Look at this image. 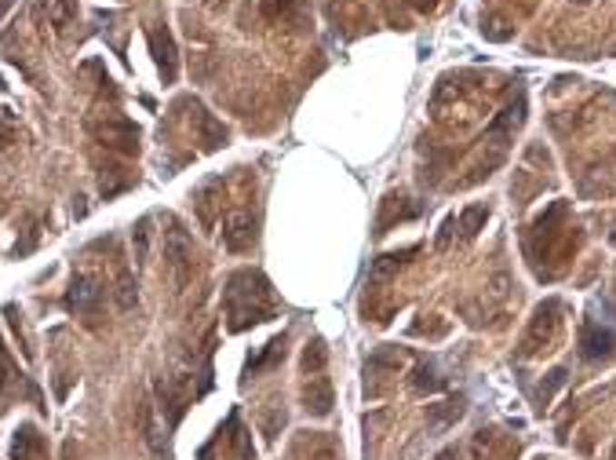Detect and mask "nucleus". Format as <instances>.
<instances>
[{
  "label": "nucleus",
  "mask_w": 616,
  "mask_h": 460,
  "mask_svg": "<svg viewBox=\"0 0 616 460\" xmlns=\"http://www.w3.org/2000/svg\"><path fill=\"white\" fill-rule=\"evenodd\" d=\"M223 311H226V329L244 333L259 322H270L277 315V293L259 271H233L223 289Z\"/></svg>",
  "instance_id": "obj_1"
},
{
  "label": "nucleus",
  "mask_w": 616,
  "mask_h": 460,
  "mask_svg": "<svg viewBox=\"0 0 616 460\" xmlns=\"http://www.w3.org/2000/svg\"><path fill=\"white\" fill-rule=\"evenodd\" d=\"M561 300H547V304H540L536 307V315H532V322H529V333H525V340H522V358H532V355H540V351H551V344L558 340V333H561Z\"/></svg>",
  "instance_id": "obj_2"
},
{
  "label": "nucleus",
  "mask_w": 616,
  "mask_h": 460,
  "mask_svg": "<svg viewBox=\"0 0 616 460\" xmlns=\"http://www.w3.org/2000/svg\"><path fill=\"white\" fill-rule=\"evenodd\" d=\"M164 264H168L175 289H183L194 275V242L175 219H168V230H164Z\"/></svg>",
  "instance_id": "obj_3"
},
{
  "label": "nucleus",
  "mask_w": 616,
  "mask_h": 460,
  "mask_svg": "<svg viewBox=\"0 0 616 460\" xmlns=\"http://www.w3.org/2000/svg\"><path fill=\"white\" fill-rule=\"evenodd\" d=\"M103 300H106V285L95 278V275H74L66 296H63V307L70 315H81V318H95L103 311Z\"/></svg>",
  "instance_id": "obj_4"
},
{
  "label": "nucleus",
  "mask_w": 616,
  "mask_h": 460,
  "mask_svg": "<svg viewBox=\"0 0 616 460\" xmlns=\"http://www.w3.org/2000/svg\"><path fill=\"white\" fill-rule=\"evenodd\" d=\"M92 132H95V139H99L103 146H110V150H117V154H124V157H135V154H139V128H135L132 121H124V117L95 121Z\"/></svg>",
  "instance_id": "obj_5"
},
{
  "label": "nucleus",
  "mask_w": 616,
  "mask_h": 460,
  "mask_svg": "<svg viewBox=\"0 0 616 460\" xmlns=\"http://www.w3.org/2000/svg\"><path fill=\"white\" fill-rule=\"evenodd\" d=\"M580 358L583 362H609L616 358V329L598 325V322H583L580 325Z\"/></svg>",
  "instance_id": "obj_6"
},
{
  "label": "nucleus",
  "mask_w": 616,
  "mask_h": 460,
  "mask_svg": "<svg viewBox=\"0 0 616 460\" xmlns=\"http://www.w3.org/2000/svg\"><path fill=\"white\" fill-rule=\"evenodd\" d=\"M146 41H150V52H154V63H157L164 85H172L179 77V52H175V41H172L168 26H150Z\"/></svg>",
  "instance_id": "obj_7"
},
{
  "label": "nucleus",
  "mask_w": 616,
  "mask_h": 460,
  "mask_svg": "<svg viewBox=\"0 0 616 460\" xmlns=\"http://www.w3.org/2000/svg\"><path fill=\"white\" fill-rule=\"evenodd\" d=\"M223 245H226L230 253H248V249L255 245V215H252L248 208L230 212V215L223 219Z\"/></svg>",
  "instance_id": "obj_8"
},
{
  "label": "nucleus",
  "mask_w": 616,
  "mask_h": 460,
  "mask_svg": "<svg viewBox=\"0 0 616 460\" xmlns=\"http://www.w3.org/2000/svg\"><path fill=\"white\" fill-rule=\"evenodd\" d=\"M8 456L12 460H45L48 456V442H45V435L34 424H19L15 435H12Z\"/></svg>",
  "instance_id": "obj_9"
},
{
  "label": "nucleus",
  "mask_w": 616,
  "mask_h": 460,
  "mask_svg": "<svg viewBox=\"0 0 616 460\" xmlns=\"http://www.w3.org/2000/svg\"><path fill=\"white\" fill-rule=\"evenodd\" d=\"M190 110H194V114H190V121L197 125V139H201V150H208V154H212V150L226 146L230 132H226V128H223V125H219V121H215V117H212V114H208V110H204V106H201L197 99H190Z\"/></svg>",
  "instance_id": "obj_10"
},
{
  "label": "nucleus",
  "mask_w": 616,
  "mask_h": 460,
  "mask_svg": "<svg viewBox=\"0 0 616 460\" xmlns=\"http://www.w3.org/2000/svg\"><path fill=\"white\" fill-rule=\"evenodd\" d=\"M333 405H336V395H333L329 376L314 373L311 380H306V387H303V409L311 413V416H329Z\"/></svg>",
  "instance_id": "obj_11"
},
{
  "label": "nucleus",
  "mask_w": 616,
  "mask_h": 460,
  "mask_svg": "<svg viewBox=\"0 0 616 460\" xmlns=\"http://www.w3.org/2000/svg\"><path fill=\"white\" fill-rule=\"evenodd\" d=\"M284 362V333L281 336H273L259 355H252L248 358V365H244V376H263L266 369H273V365H281Z\"/></svg>",
  "instance_id": "obj_12"
},
{
  "label": "nucleus",
  "mask_w": 616,
  "mask_h": 460,
  "mask_svg": "<svg viewBox=\"0 0 616 460\" xmlns=\"http://www.w3.org/2000/svg\"><path fill=\"white\" fill-rule=\"evenodd\" d=\"M420 249H402V253H387V256H380L376 264H373V275H369V282L376 285V282H387L391 275H398L412 256H416Z\"/></svg>",
  "instance_id": "obj_13"
},
{
  "label": "nucleus",
  "mask_w": 616,
  "mask_h": 460,
  "mask_svg": "<svg viewBox=\"0 0 616 460\" xmlns=\"http://www.w3.org/2000/svg\"><path fill=\"white\" fill-rule=\"evenodd\" d=\"M463 413H467V398H463V395H456V398H449V402H442V405H427V420H431L434 427H452Z\"/></svg>",
  "instance_id": "obj_14"
},
{
  "label": "nucleus",
  "mask_w": 616,
  "mask_h": 460,
  "mask_svg": "<svg viewBox=\"0 0 616 460\" xmlns=\"http://www.w3.org/2000/svg\"><path fill=\"white\" fill-rule=\"evenodd\" d=\"M19 384H26V376L19 373V365L12 362V355H8L5 340H0V402H5V398H8V391H15Z\"/></svg>",
  "instance_id": "obj_15"
},
{
  "label": "nucleus",
  "mask_w": 616,
  "mask_h": 460,
  "mask_svg": "<svg viewBox=\"0 0 616 460\" xmlns=\"http://www.w3.org/2000/svg\"><path fill=\"white\" fill-rule=\"evenodd\" d=\"M522 121H525V95H518L496 121H492V128H489V135H507V132H514V128H522Z\"/></svg>",
  "instance_id": "obj_16"
},
{
  "label": "nucleus",
  "mask_w": 616,
  "mask_h": 460,
  "mask_svg": "<svg viewBox=\"0 0 616 460\" xmlns=\"http://www.w3.org/2000/svg\"><path fill=\"white\" fill-rule=\"evenodd\" d=\"M485 219H489V208L485 205H471V208H463L460 212V219H456V230L463 235V242H471L478 230L485 226Z\"/></svg>",
  "instance_id": "obj_17"
},
{
  "label": "nucleus",
  "mask_w": 616,
  "mask_h": 460,
  "mask_svg": "<svg viewBox=\"0 0 616 460\" xmlns=\"http://www.w3.org/2000/svg\"><path fill=\"white\" fill-rule=\"evenodd\" d=\"M412 391L416 395H434V391H445V376H438V369L434 365H420L416 373H412Z\"/></svg>",
  "instance_id": "obj_18"
},
{
  "label": "nucleus",
  "mask_w": 616,
  "mask_h": 460,
  "mask_svg": "<svg viewBox=\"0 0 616 460\" xmlns=\"http://www.w3.org/2000/svg\"><path fill=\"white\" fill-rule=\"evenodd\" d=\"M132 183H135V175H132V172H124V168H106V172H103L99 190H103V197L110 201V197H117L121 190H128Z\"/></svg>",
  "instance_id": "obj_19"
},
{
  "label": "nucleus",
  "mask_w": 616,
  "mask_h": 460,
  "mask_svg": "<svg viewBox=\"0 0 616 460\" xmlns=\"http://www.w3.org/2000/svg\"><path fill=\"white\" fill-rule=\"evenodd\" d=\"M325 362H329V347H325V340H311L306 344V351H303V369L306 373H322L325 369Z\"/></svg>",
  "instance_id": "obj_20"
},
{
  "label": "nucleus",
  "mask_w": 616,
  "mask_h": 460,
  "mask_svg": "<svg viewBox=\"0 0 616 460\" xmlns=\"http://www.w3.org/2000/svg\"><path fill=\"white\" fill-rule=\"evenodd\" d=\"M117 307L121 311H132L135 304H139V293H135V278H132V271H121L117 275Z\"/></svg>",
  "instance_id": "obj_21"
},
{
  "label": "nucleus",
  "mask_w": 616,
  "mask_h": 460,
  "mask_svg": "<svg viewBox=\"0 0 616 460\" xmlns=\"http://www.w3.org/2000/svg\"><path fill=\"white\" fill-rule=\"evenodd\" d=\"M55 5V12H52V26H55V34H63L74 19H77V0H52Z\"/></svg>",
  "instance_id": "obj_22"
},
{
  "label": "nucleus",
  "mask_w": 616,
  "mask_h": 460,
  "mask_svg": "<svg viewBox=\"0 0 616 460\" xmlns=\"http://www.w3.org/2000/svg\"><path fill=\"white\" fill-rule=\"evenodd\" d=\"M132 242H135V264H143L146 253H150V215H143V219L132 226Z\"/></svg>",
  "instance_id": "obj_23"
},
{
  "label": "nucleus",
  "mask_w": 616,
  "mask_h": 460,
  "mask_svg": "<svg viewBox=\"0 0 616 460\" xmlns=\"http://www.w3.org/2000/svg\"><path fill=\"white\" fill-rule=\"evenodd\" d=\"M558 387H565V369H554V373H547V384H540V391H536V405L543 409L551 398H554V391Z\"/></svg>",
  "instance_id": "obj_24"
},
{
  "label": "nucleus",
  "mask_w": 616,
  "mask_h": 460,
  "mask_svg": "<svg viewBox=\"0 0 616 460\" xmlns=\"http://www.w3.org/2000/svg\"><path fill=\"white\" fill-rule=\"evenodd\" d=\"M15 135H19V125H15L12 110H0V146H8Z\"/></svg>",
  "instance_id": "obj_25"
},
{
  "label": "nucleus",
  "mask_w": 616,
  "mask_h": 460,
  "mask_svg": "<svg viewBox=\"0 0 616 460\" xmlns=\"http://www.w3.org/2000/svg\"><path fill=\"white\" fill-rule=\"evenodd\" d=\"M434 460H460V449H456V445H449V449H442Z\"/></svg>",
  "instance_id": "obj_26"
},
{
  "label": "nucleus",
  "mask_w": 616,
  "mask_h": 460,
  "mask_svg": "<svg viewBox=\"0 0 616 460\" xmlns=\"http://www.w3.org/2000/svg\"><path fill=\"white\" fill-rule=\"evenodd\" d=\"M8 5H12V0H0V15H5V12H8Z\"/></svg>",
  "instance_id": "obj_27"
},
{
  "label": "nucleus",
  "mask_w": 616,
  "mask_h": 460,
  "mask_svg": "<svg viewBox=\"0 0 616 460\" xmlns=\"http://www.w3.org/2000/svg\"><path fill=\"white\" fill-rule=\"evenodd\" d=\"M612 460H616V445H612Z\"/></svg>",
  "instance_id": "obj_28"
},
{
  "label": "nucleus",
  "mask_w": 616,
  "mask_h": 460,
  "mask_svg": "<svg viewBox=\"0 0 616 460\" xmlns=\"http://www.w3.org/2000/svg\"><path fill=\"white\" fill-rule=\"evenodd\" d=\"M576 5H587V0H576Z\"/></svg>",
  "instance_id": "obj_29"
},
{
  "label": "nucleus",
  "mask_w": 616,
  "mask_h": 460,
  "mask_svg": "<svg viewBox=\"0 0 616 460\" xmlns=\"http://www.w3.org/2000/svg\"><path fill=\"white\" fill-rule=\"evenodd\" d=\"M536 460H543V456H536Z\"/></svg>",
  "instance_id": "obj_30"
}]
</instances>
